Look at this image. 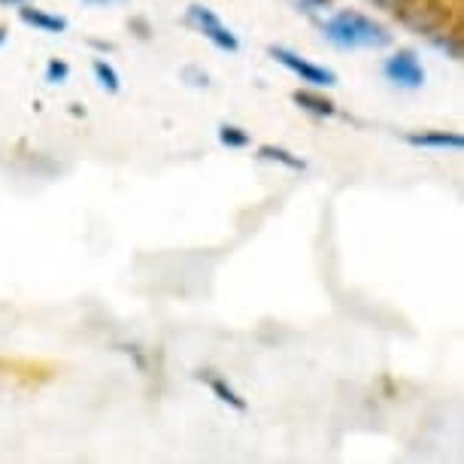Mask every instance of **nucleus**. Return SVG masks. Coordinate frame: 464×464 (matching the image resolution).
I'll list each match as a JSON object with an SVG mask.
<instances>
[{
  "label": "nucleus",
  "instance_id": "f257e3e1",
  "mask_svg": "<svg viewBox=\"0 0 464 464\" xmlns=\"http://www.w3.org/2000/svg\"><path fill=\"white\" fill-rule=\"evenodd\" d=\"M325 37L340 49H385L392 34L362 13H337L325 22Z\"/></svg>",
  "mask_w": 464,
  "mask_h": 464
},
{
  "label": "nucleus",
  "instance_id": "f03ea898",
  "mask_svg": "<svg viewBox=\"0 0 464 464\" xmlns=\"http://www.w3.org/2000/svg\"><path fill=\"white\" fill-rule=\"evenodd\" d=\"M398 19L404 22L410 31L431 37V34L443 31L446 24H450L452 10L443 4V0H413V4H410L407 10L398 15Z\"/></svg>",
  "mask_w": 464,
  "mask_h": 464
},
{
  "label": "nucleus",
  "instance_id": "7ed1b4c3",
  "mask_svg": "<svg viewBox=\"0 0 464 464\" xmlns=\"http://www.w3.org/2000/svg\"><path fill=\"white\" fill-rule=\"evenodd\" d=\"M188 22L195 24V28L204 34L216 49H222V52H237L240 49L237 34L227 28V24H222V19H218L213 10H207V6H200V4L188 6Z\"/></svg>",
  "mask_w": 464,
  "mask_h": 464
},
{
  "label": "nucleus",
  "instance_id": "20e7f679",
  "mask_svg": "<svg viewBox=\"0 0 464 464\" xmlns=\"http://www.w3.org/2000/svg\"><path fill=\"white\" fill-rule=\"evenodd\" d=\"M267 52H270V55H274L283 67L292 70L295 76H301L304 82L316 85V89H331V85H337V73H334V70L313 64V61H306V58H301V55H295L292 49H285V46H270Z\"/></svg>",
  "mask_w": 464,
  "mask_h": 464
},
{
  "label": "nucleus",
  "instance_id": "39448f33",
  "mask_svg": "<svg viewBox=\"0 0 464 464\" xmlns=\"http://www.w3.org/2000/svg\"><path fill=\"white\" fill-rule=\"evenodd\" d=\"M382 73L389 76L392 82L404 85V89H419V85L425 82V70L416 61V52H410V49H401L398 55H392L385 61Z\"/></svg>",
  "mask_w": 464,
  "mask_h": 464
},
{
  "label": "nucleus",
  "instance_id": "423d86ee",
  "mask_svg": "<svg viewBox=\"0 0 464 464\" xmlns=\"http://www.w3.org/2000/svg\"><path fill=\"white\" fill-rule=\"evenodd\" d=\"M407 143L419 149H461L464 137L455 130H422V134H407Z\"/></svg>",
  "mask_w": 464,
  "mask_h": 464
},
{
  "label": "nucleus",
  "instance_id": "0eeeda50",
  "mask_svg": "<svg viewBox=\"0 0 464 464\" xmlns=\"http://www.w3.org/2000/svg\"><path fill=\"white\" fill-rule=\"evenodd\" d=\"M19 19H22L24 24H31V28L46 31V34H61V31H67V19H61V15H49L46 10H37V6H28V4H22V6H19Z\"/></svg>",
  "mask_w": 464,
  "mask_h": 464
},
{
  "label": "nucleus",
  "instance_id": "6e6552de",
  "mask_svg": "<svg viewBox=\"0 0 464 464\" xmlns=\"http://www.w3.org/2000/svg\"><path fill=\"white\" fill-rule=\"evenodd\" d=\"M292 101H295L301 110L313 112V116H322V119H328V116H334V112H337L334 101L322 98V94H316V92H295V94H292Z\"/></svg>",
  "mask_w": 464,
  "mask_h": 464
},
{
  "label": "nucleus",
  "instance_id": "1a4fd4ad",
  "mask_svg": "<svg viewBox=\"0 0 464 464\" xmlns=\"http://www.w3.org/2000/svg\"><path fill=\"white\" fill-rule=\"evenodd\" d=\"M258 159L261 161H276V164H283V168H288V170H306V161L304 159H297V155H292L288 149H283V146H270V143H265L258 149Z\"/></svg>",
  "mask_w": 464,
  "mask_h": 464
},
{
  "label": "nucleus",
  "instance_id": "9d476101",
  "mask_svg": "<svg viewBox=\"0 0 464 464\" xmlns=\"http://www.w3.org/2000/svg\"><path fill=\"white\" fill-rule=\"evenodd\" d=\"M431 43L440 52H446L452 61H461V28L455 24L452 31H437V34H431Z\"/></svg>",
  "mask_w": 464,
  "mask_h": 464
},
{
  "label": "nucleus",
  "instance_id": "9b49d317",
  "mask_svg": "<svg viewBox=\"0 0 464 464\" xmlns=\"http://www.w3.org/2000/svg\"><path fill=\"white\" fill-rule=\"evenodd\" d=\"M92 70H94V80L101 82V89H103V92L119 94V89H121V80H119L116 67L107 64V61H103V58H98V61H94V64H92Z\"/></svg>",
  "mask_w": 464,
  "mask_h": 464
},
{
  "label": "nucleus",
  "instance_id": "f8f14e48",
  "mask_svg": "<svg viewBox=\"0 0 464 464\" xmlns=\"http://www.w3.org/2000/svg\"><path fill=\"white\" fill-rule=\"evenodd\" d=\"M204 376H207V373H204ZM207 380H209V389H213V395H216L218 401H222V404L234 407V410H240V413L246 410V401H243V398L237 395V392H234L225 380H216V376H207Z\"/></svg>",
  "mask_w": 464,
  "mask_h": 464
},
{
  "label": "nucleus",
  "instance_id": "ddd939ff",
  "mask_svg": "<svg viewBox=\"0 0 464 464\" xmlns=\"http://www.w3.org/2000/svg\"><path fill=\"white\" fill-rule=\"evenodd\" d=\"M218 140H222V146H227V149H246L249 146V134L237 125L218 128Z\"/></svg>",
  "mask_w": 464,
  "mask_h": 464
},
{
  "label": "nucleus",
  "instance_id": "4468645a",
  "mask_svg": "<svg viewBox=\"0 0 464 464\" xmlns=\"http://www.w3.org/2000/svg\"><path fill=\"white\" fill-rule=\"evenodd\" d=\"M67 76H70V67H67V61H58V58H52L49 64H46V82L58 85V82H64Z\"/></svg>",
  "mask_w": 464,
  "mask_h": 464
},
{
  "label": "nucleus",
  "instance_id": "2eb2a0df",
  "mask_svg": "<svg viewBox=\"0 0 464 464\" xmlns=\"http://www.w3.org/2000/svg\"><path fill=\"white\" fill-rule=\"evenodd\" d=\"M134 28L140 31V37H149V28H146V22H134Z\"/></svg>",
  "mask_w": 464,
  "mask_h": 464
},
{
  "label": "nucleus",
  "instance_id": "dca6fc26",
  "mask_svg": "<svg viewBox=\"0 0 464 464\" xmlns=\"http://www.w3.org/2000/svg\"><path fill=\"white\" fill-rule=\"evenodd\" d=\"M6 34H10V28H6V24H0V46H4V40H6Z\"/></svg>",
  "mask_w": 464,
  "mask_h": 464
},
{
  "label": "nucleus",
  "instance_id": "f3484780",
  "mask_svg": "<svg viewBox=\"0 0 464 464\" xmlns=\"http://www.w3.org/2000/svg\"><path fill=\"white\" fill-rule=\"evenodd\" d=\"M0 4H4V6H6V4H10V6H15V4H19V6H22L24 0H0Z\"/></svg>",
  "mask_w": 464,
  "mask_h": 464
},
{
  "label": "nucleus",
  "instance_id": "a211bd4d",
  "mask_svg": "<svg viewBox=\"0 0 464 464\" xmlns=\"http://www.w3.org/2000/svg\"><path fill=\"white\" fill-rule=\"evenodd\" d=\"M306 4H313V6H322V4H331V0H306Z\"/></svg>",
  "mask_w": 464,
  "mask_h": 464
},
{
  "label": "nucleus",
  "instance_id": "6ab92c4d",
  "mask_svg": "<svg viewBox=\"0 0 464 464\" xmlns=\"http://www.w3.org/2000/svg\"><path fill=\"white\" fill-rule=\"evenodd\" d=\"M89 4H116V0H89Z\"/></svg>",
  "mask_w": 464,
  "mask_h": 464
}]
</instances>
